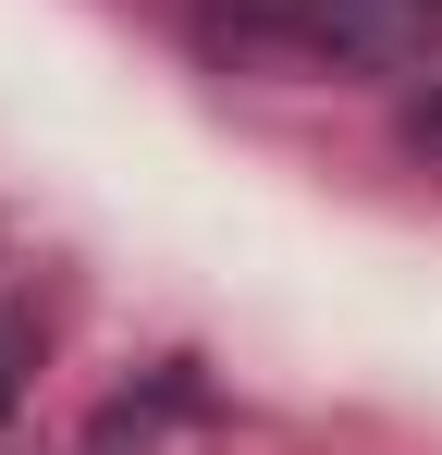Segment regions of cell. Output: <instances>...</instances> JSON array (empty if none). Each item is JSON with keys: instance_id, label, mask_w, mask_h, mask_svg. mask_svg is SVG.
I'll return each mask as SVG.
<instances>
[{"instance_id": "obj_1", "label": "cell", "mask_w": 442, "mask_h": 455, "mask_svg": "<svg viewBox=\"0 0 442 455\" xmlns=\"http://www.w3.org/2000/svg\"><path fill=\"white\" fill-rule=\"evenodd\" d=\"M233 25H320V0H221Z\"/></svg>"}, {"instance_id": "obj_2", "label": "cell", "mask_w": 442, "mask_h": 455, "mask_svg": "<svg viewBox=\"0 0 442 455\" xmlns=\"http://www.w3.org/2000/svg\"><path fill=\"white\" fill-rule=\"evenodd\" d=\"M406 148H430V160H442V86H430V99H406Z\"/></svg>"}, {"instance_id": "obj_3", "label": "cell", "mask_w": 442, "mask_h": 455, "mask_svg": "<svg viewBox=\"0 0 442 455\" xmlns=\"http://www.w3.org/2000/svg\"><path fill=\"white\" fill-rule=\"evenodd\" d=\"M25 406V357H12V320H0V419Z\"/></svg>"}]
</instances>
